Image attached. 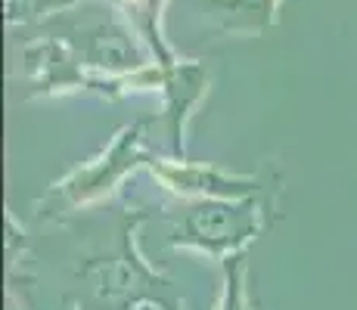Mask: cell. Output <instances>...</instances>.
<instances>
[{"label": "cell", "instance_id": "1", "mask_svg": "<svg viewBox=\"0 0 357 310\" xmlns=\"http://www.w3.org/2000/svg\"><path fill=\"white\" fill-rule=\"evenodd\" d=\"M149 162H153V155L143 146V124H130V127H125L115 137L112 146L100 158L72 171L66 180L53 183V189L38 202V217L53 220V217H63L66 211L84 208V205L102 199L109 189H115V183L125 180L134 168Z\"/></svg>", "mask_w": 357, "mask_h": 310}, {"label": "cell", "instance_id": "2", "mask_svg": "<svg viewBox=\"0 0 357 310\" xmlns=\"http://www.w3.org/2000/svg\"><path fill=\"white\" fill-rule=\"evenodd\" d=\"M261 230V205L255 199L227 202V199H199L177 220L171 248H196L218 261L239 254Z\"/></svg>", "mask_w": 357, "mask_h": 310}, {"label": "cell", "instance_id": "6", "mask_svg": "<svg viewBox=\"0 0 357 310\" xmlns=\"http://www.w3.org/2000/svg\"><path fill=\"white\" fill-rule=\"evenodd\" d=\"M243 277H245V254L243 251L230 254L224 261V298L218 304V310H249Z\"/></svg>", "mask_w": 357, "mask_h": 310}, {"label": "cell", "instance_id": "3", "mask_svg": "<svg viewBox=\"0 0 357 310\" xmlns=\"http://www.w3.org/2000/svg\"><path fill=\"white\" fill-rule=\"evenodd\" d=\"M159 180L168 189L181 192V196H199V199H227V202H243L252 199L258 192V183L252 177H236V174H224V171L211 168V164H190V162H165L155 158L149 162Z\"/></svg>", "mask_w": 357, "mask_h": 310}, {"label": "cell", "instance_id": "5", "mask_svg": "<svg viewBox=\"0 0 357 310\" xmlns=\"http://www.w3.org/2000/svg\"><path fill=\"white\" fill-rule=\"evenodd\" d=\"M221 16H227V29H261L273 19V0H211Z\"/></svg>", "mask_w": 357, "mask_h": 310}, {"label": "cell", "instance_id": "4", "mask_svg": "<svg viewBox=\"0 0 357 310\" xmlns=\"http://www.w3.org/2000/svg\"><path fill=\"white\" fill-rule=\"evenodd\" d=\"M140 220H146V215H140L130 226H125V233H121V248H119V254H115L109 264H93V267H100L102 270L100 292L106 295V298H130V301H137V298H143V295L155 298L153 286H168L165 279L153 277L149 267L143 264V261L137 258V251H134V230H137Z\"/></svg>", "mask_w": 357, "mask_h": 310}]
</instances>
